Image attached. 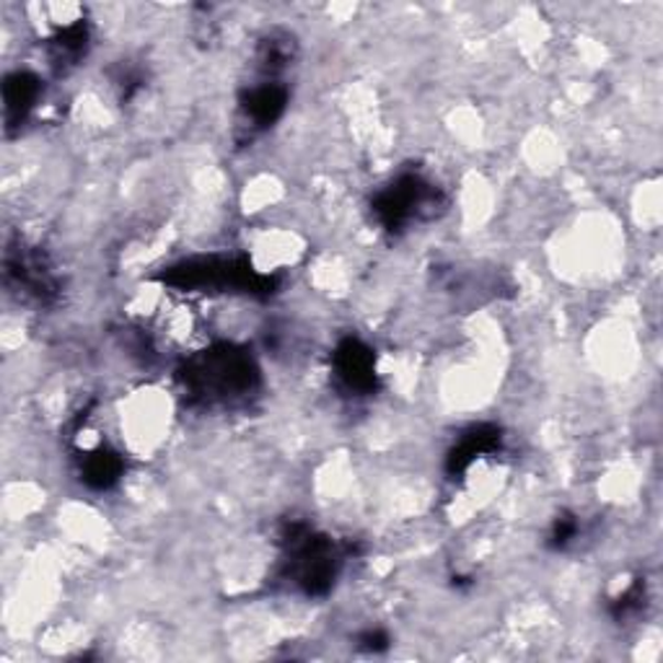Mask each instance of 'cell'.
Instances as JSON below:
<instances>
[{
  "instance_id": "10",
  "label": "cell",
  "mask_w": 663,
  "mask_h": 663,
  "mask_svg": "<svg viewBox=\"0 0 663 663\" xmlns=\"http://www.w3.org/2000/svg\"><path fill=\"white\" fill-rule=\"evenodd\" d=\"M645 604V583L636 581L632 586H627L622 594L617 596V602L611 604V615L617 619H625L630 615H636V611Z\"/></svg>"
},
{
  "instance_id": "3",
  "label": "cell",
  "mask_w": 663,
  "mask_h": 663,
  "mask_svg": "<svg viewBox=\"0 0 663 663\" xmlns=\"http://www.w3.org/2000/svg\"><path fill=\"white\" fill-rule=\"evenodd\" d=\"M436 203L438 190L434 184L425 182L420 175H402L373 200V213L386 231H402Z\"/></svg>"
},
{
  "instance_id": "2",
  "label": "cell",
  "mask_w": 663,
  "mask_h": 663,
  "mask_svg": "<svg viewBox=\"0 0 663 663\" xmlns=\"http://www.w3.org/2000/svg\"><path fill=\"white\" fill-rule=\"evenodd\" d=\"M288 560L295 583L308 596H324L340 571V554L327 537H316L306 526L295 524L285 535Z\"/></svg>"
},
{
  "instance_id": "6",
  "label": "cell",
  "mask_w": 663,
  "mask_h": 663,
  "mask_svg": "<svg viewBox=\"0 0 663 663\" xmlns=\"http://www.w3.org/2000/svg\"><path fill=\"white\" fill-rule=\"evenodd\" d=\"M40 78L26 74V70H19L5 78L3 86V102H5V122L9 125H21L26 120V114L34 110L40 99Z\"/></svg>"
},
{
  "instance_id": "11",
  "label": "cell",
  "mask_w": 663,
  "mask_h": 663,
  "mask_svg": "<svg viewBox=\"0 0 663 663\" xmlns=\"http://www.w3.org/2000/svg\"><path fill=\"white\" fill-rule=\"evenodd\" d=\"M575 535H578V521H575V516H558L550 531V544L554 550H565L575 539Z\"/></svg>"
},
{
  "instance_id": "5",
  "label": "cell",
  "mask_w": 663,
  "mask_h": 663,
  "mask_svg": "<svg viewBox=\"0 0 663 663\" xmlns=\"http://www.w3.org/2000/svg\"><path fill=\"white\" fill-rule=\"evenodd\" d=\"M335 369L337 377L350 392L371 394L377 389V363H373L371 348H366L363 342L356 337L340 342V348L335 352Z\"/></svg>"
},
{
  "instance_id": "4",
  "label": "cell",
  "mask_w": 663,
  "mask_h": 663,
  "mask_svg": "<svg viewBox=\"0 0 663 663\" xmlns=\"http://www.w3.org/2000/svg\"><path fill=\"white\" fill-rule=\"evenodd\" d=\"M288 104V89L280 81H262L251 86L249 91H244L241 97V117L244 127L249 133H262L270 125H276L280 114L285 112Z\"/></svg>"
},
{
  "instance_id": "12",
  "label": "cell",
  "mask_w": 663,
  "mask_h": 663,
  "mask_svg": "<svg viewBox=\"0 0 663 663\" xmlns=\"http://www.w3.org/2000/svg\"><path fill=\"white\" fill-rule=\"evenodd\" d=\"M360 643H363V648H369V651H381V648H386V636L384 632H366L363 638H360Z\"/></svg>"
},
{
  "instance_id": "7",
  "label": "cell",
  "mask_w": 663,
  "mask_h": 663,
  "mask_svg": "<svg viewBox=\"0 0 663 663\" xmlns=\"http://www.w3.org/2000/svg\"><path fill=\"white\" fill-rule=\"evenodd\" d=\"M501 438H503L501 428H495V425H477V428H472L470 434L461 438V441L451 449L449 472L461 474L467 470V467L472 464L474 459L497 451V446H501Z\"/></svg>"
},
{
  "instance_id": "8",
  "label": "cell",
  "mask_w": 663,
  "mask_h": 663,
  "mask_svg": "<svg viewBox=\"0 0 663 663\" xmlns=\"http://www.w3.org/2000/svg\"><path fill=\"white\" fill-rule=\"evenodd\" d=\"M86 47H89V29H86L83 21H76V24L60 29L53 40V60L60 68H68V65H76L81 57L86 55Z\"/></svg>"
},
{
  "instance_id": "9",
  "label": "cell",
  "mask_w": 663,
  "mask_h": 663,
  "mask_svg": "<svg viewBox=\"0 0 663 663\" xmlns=\"http://www.w3.org/2000/svg\"><path fill=\"white\" fill-rule=\"evenodd\" d=\"M120 474H122V461H120L117 453L99 449V451L89 453V457H86V461H83L86 485H91L97 490L112 487L114 482L120 480Z\"/></svg>"
},
{
  "instance_id": "1",
  "label": "cell",
  "mask_w": 663,
  "mask_h": 663,
  "mask_svg": "<svg viewBox=\"0 0 663 663\" xmlns=\"http://www.w3.org/2000/svg\"><path fill=\"white\" fill-rule=\"evenodd\" d=\"M184 381L192 394L205 396V400H234V396H244L255 389L257 369L247 352L221 345L192 360L184 371Z\"/></svg>"
}]
</instances>
